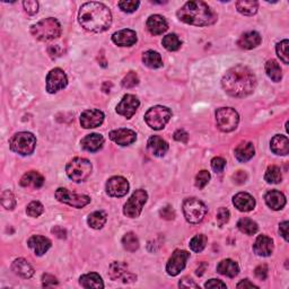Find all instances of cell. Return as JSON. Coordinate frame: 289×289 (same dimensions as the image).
I'll list each match as a JSON object with an SVG mask.
<instances>
[{"instance_id":"2e32d148","label":"cell","mask_w":289,"mask_h":289,"mask_svg":"<svg viewBox=\"0 0 289 289\" xmlns=\"http://www.w3.org/2000/svg\"><path fill=\"white\" fill-rule=\"evenodd\" d=\"M104 121V113L100 110H85L80 114V124L85 129H92L100 126Z\"/></svg>"},{"instance_id":"c3c4849f","label":"cell","mask_w":289,"mask_h":289,"mask_svg":"<svg viewBox=\"0 0 289 289\" xmlns=\"http://www.w3.org/2000/svg\"><path fill=\"white\" fill-rule=\"evenodd\" d=\"M210 180V173L208 171H200L196 176V185L199 189H204Z\"/></svg>"},{"instance_id":"83f0119b","label":"cell","mask_w":289,"mask_h":289,"mask_svg":"<svg viewBox=\"0 0 289 289\" xmlns=\"http://www.w3.org/2000/svg\"><path fill=\"white\" fill-rule=\"evenodd\" d=\"M19 183H21V185L24 187L40 189V187L44 184V177L37 171H29L23 175Z\"/></svg>"},{"instance_id":"5bb4252c","label":"cell","mask_w":289,"mask_h":289,"mask_svg":"<svg viewBox=\"0 0 289 289\" xmlns=\"http://www.w3.org/2000/svg\"><path fill=\"white\" fill-rule=\"evenodd\" d=\"M140 105V102L137 96L133 94L124 95L121 102L116 105V113L124 116L126 119H131L137 112Z\"/></svg>"},{"instance_id":"d590c367","label":"cell","mask_w":289,"mask_h":289,"mask_svg":"<svg viewBox=\"0 0 289 289\" xmlns=\"http://www.w3.org/2000/svg\"><path fill=\"white\" fill-rule=\"evenodd\" d=\"M259 4L254 0H240L236 3L237 11L246 16H253L258 12Z\"/></svg>"},{"instance_id":"f546056e","label":"cell","mask_w":289,"mask_h":289,"mask_svg":"<svg viewBox=\"0 0 289 289\" xmlns=\"http://www.w3.org/2000/svg\"><path fill=\"white\" fill-rule=\"evenodd\" d=\"M270 148L276 155L285 156L289 153V140L286 136L277 135L271 139Z\"/></svg>"},{"instance_id":"836d02e7","label":"cell","mask_w":289,"mask_h":289,"mask_svg":"<svg viewBox=\"0 0 289 289\" xmlns=\"http://www.w3.org/2000/svg\"><path fill=\"white\" fill-rule=\"evenodd\" d=\"M143 61L145 66L151 69L160 68L163 66V60H162L160 54L158 52L153 51V50H149V51H146L144 53Z\"/></svg>"},{"instance_id":"30bf717a","label":"cell","mask_w":289,"mask_h":289,"mask_svg":"<svg viewBox=\"0 0 289 289\" xmlns=\"http://www.w3.org/2000/svg\"><path fill=\"white\" fill-rule=\"evenodd\" d=\"M148 199V195L145 190H136L133 196L129 198V200L125 202L123 208V214L129 218H137L139 217L143 207Z\"/></svg>"},{"instance_id":"91938a15","label":"cell","mask_w":289,"mask_h":289,"mask_svg":"<svg viewBox=\"0 0 289 289\" xmlns=\"http://www.w3.org/2000/svg\"><path fill=\"white\" fill-rule=\"evenodd\" d=\"M179 286L181 288H199V285H197V283L192 280L191 278H187V277L180 280Z\"/></svg>"},{"instance_id":"9c48e42d","label":"cell","mask_w":289,"mask_h":289,"mask_svg":"<svg viewBox=\"0 0 289 289\" xmlns=\"http://www.w3.org/2000/svg\"><path fill=\"white\" fill-rule=\"evenodd\" d=\"M216 122L218 129L222 133H231L235 130L240 122V116L234 109L221 108L216 112Z\"/></svg>"},{"instance_id":"74e56055","label":"cell","mask_w":289,"mask_h":289,"mask_svg":"<svg viewBox=\"0 0 289 289\" xmlns=\"http://www.w3.org/2000/svg\"><path fill=\"white\" fill-rule=\"evenodd\" d=\"M106 214L104 211H94L87 218V224L94 230H101L106 222Z\"/></svg>"},{"instance_id":"7bdbcfd3","label":"cell","mask_w":289,"mask_h":289,"mask_svg":"<svg viewBox=\"0 0 289 289\" xmlns=\"http://www.w3.org/2000/svg\"><path fill=\"white\" fill-rule=\"evenodd\" d=\"M2 204L5 209L7 210H13L14 208L16 207V199H15V197L11 190L4 191V194L2 196Z\"/></svg>"},{"instance_id":"cb8c5ba5","label":"cell","mask_w":289,"mask_h":289,"mask_svg":"<svg viewBox=\"0 0 289 289\" xmlns=\"http://www.w3.org/2000/svg\"><path fill=\"white\" fill-rule=\"evenodd\" d=\"M147 28H148L150 34L160 35L167 31L169 24H167L166 19L163 16H160V15H151L147 19Z\"/></svg>"},{"instance_id":"ac0fdd59","label":"cell","mask_w":289,"mask_h":289,"mask_svg":"<svg viewBox=\"0 0 289 289\" xmlns=\"http://www.w3.org/2000/svg\"><path fill=\"white\" fill-rule=\"evenodd\" d=\"M110 139L120 146H129L135 143L137 135L130 129H116L110 133Z\"/></svg>"},{"instance_id":"d6986e66","label":"cell","mask_w":289,"mask_h":289,"mask_svg":"<svg viewBox=\"0 0 289 289\" xmlns=\"http://www.w3.org/2000/svg\"><path fill=\"white\" fill-rule=\"evenodd\" d=\"M253 251L259 256H269L273 252V241L267 235H259L254 244Z\"/></svg>"},{"instance_id":"db71d44e","label":"cell","mask_w":289,"mask_h":289,"mask_svg":"<svg viewBox=\"0 0 289 289\" xmlns=\"http://www.w3.org/2000/svg\"><path fill=\"white\" fill-rule=\"evenodd\" d=\"M58 285V280L57 278L52 275H49V273H45L42 277V286L43 287H53Z\"/></svg>"},{"instance_id":"8d00e7d4","label":"cell","mask_w":289,"mask_h":289,"mask_svg":"<svg viewBox=\"0 0 289 289\" xmlns=\"http://www.w3.org/2000/svg\"><path fill=\"white\" fill-rule=\"evenodd\" d=\"M237 227L242 233H244L246 235H254L259 230V226L256 222L251 219V218H242V219L238 220Z\"/></svg>"},{"instance_id":"ffe728a7","label":"cell","mask_w":289,"mask_h":289,"mask_svg":"<svg viewBox=\"0 0 289 289\" xmlns=\"http://www.w3.org/2000/svg\"><path fill=\"white\" fill-rule=\"evenodd\" d=\"M27 244L29 248H32L35 254L41 256L44 253H47L49 251V248L51 247L52 243L49 238L41 236V235H33L32 237H29V240L27 241Z\"/></svg>"},{"instance_id":"b9f144b4","label":"cell","mask_w":289,"mask_h":289,"mask_svg":"<svg viewBox=\"0 0 289 289\" xmlns=\"http://www.w3.org/2000/svg\"><path fill=\"white\" fill-rule=\"evenodd\" d=\"M208 238L204 234L196 235L192 240L190 241V248L196 253H199L201 251H204V248L207 245Z\"/></svg>"},{"instance_id":"e0dca14e","label":"cell","mask_w":289,"mask_h":289,"mask_svg":"<svg viewBox=\"0 0 289 289\" xmlns=\"http://www.w3.org/2000/svg\"><path fill=\"white\" fill-rule=\"evenodd\" d=\"M109 275L112 280L122 279L123 282H131L137 279V277L128 270V266L123 262H113L111 263L109 269Z\"/></svg>"},{"instance_id":"7a4b0ae2","label":"cell","mask_w":289,"mask_h":289,"mask_svg":"<svg viewBox=\"0 0 289 289\" xmlns=\"http://www.w3.org/2000/svg\"><path fill=\"white\" fill-rule=\"evenodd\" d=\"M78 22L86 31L102 33L112 24V14L102 3H86L79 11Z\"/></svg>"},{"instance_id":"ee69618b","label":"cell","mask_w":289,"mask_h":289,"mask_svg":"<svg viewBox=\"0 0 289 289\" xmlns=\"http://www.w3.org/2000/svg\"><path fill=\"white\" fill-rule=\"evenodd\" d=\"M288 40H283V41L281 42H279L277 44V47H276V50H277V54H278V57L280 58L281 61L285 63V65H288L289 63V59H288Z\"/></svg>"},{"instance_id":"1f68e13d","label":"cell","mask_w":289,"mask_h":289,"mask_svg":"<svg viewBox=\"0 0 289 289\" xmlns=\"http://www.w3.org/2000/svg\"><path fill=\"white\" fill-rule=\"evenodd\" d=\"M255 154L254 146L252 143H242L236 147L235 149V157L238 162L241 163H245V162L250 160Z\"/></svg>"},{"instance_id":"680465c9","label":"cell","mask_w":289,"mask_h":289,"mask_svg":"<svg viewBox=\"0 0 289 289\" xmlns=\"http://www.w3.org/2000/svg\"><path fill=\"white\" fill-rule=\"evenodd\" d=\"M174 139L176 141H181V143H187V139H189V135H187V133L185 130L183 129H180V130H177L174 133Z\"/></svg>"},{"instance_id":"4dcf8cb0","label":"cell","mask_w":289,"mask_h":289,"mask_svg":"<svg viewBox=\"0 0 289 289\" xmlns=\"http://www.w3.org/2000/svg\"><path fill=\"white\" fill-rule=\"evenodd\" d=\"M217 271L222 276L234 278L240 273V267L235 261L231 260V259H226V260H222L218 263Z\"/></svg>"},{"instance_id":"f1b7e54d","label":"cell","mask_w":289,"mask_h":289,"mask_svg":"<svg viewBox=\"0 0 289 289\" xmlns=\"http://www.w3.org/2000/svg\"><path fill=\"white\" fill-rule=\"evenodd\" d=\"M12 269L17 276L22 277L24 279H28L34 275L33 267L29 265V263L25 260V259H22V258L16 259V260L13 262Z\"/></svg>"},{"instance_id":"4fadbf2b","label":"cell","mask_w":289,"mask_h":289,"mask_svg":"<svg viewBox=\"0 0 289 289\" xmlns=\"http://www.w3.org/2000/svg\"><path fill=\"white\" fill-rule=\"evenodd\" d=\"M68 85L67 75L62 69L54 68L47 76V90L50 94H54L63 89Z\"/></svg>"},{"instance_id":"bcb514c9","label":"cell","mask_w":289,"mask_h":289,"mask_svg":"<svg viewBox=\"0 0 289 289\" xmlns=\"http://www.w3.org/2000/svg\"><path fill=\"white\" fill-rule=\"evenodd\" d=\"M122 86L124 88H134L137 85L139 84V78L138 75L135 72H130L129 74H126L125 77L122 79Z\"/></svg>"},{"instance_id":"f5cc1de1","label":"cell","mask_w":289,"mask_h":289,"mask_svg":"<svg viewBox=\"0 0 289 289\" xmlns=\"http://www.w3.org/2000/svg\"><path fill=\"white\" fill-rule=\"evenodd\" d=\"M159 215L162 218H163V219L173 220L175 218V211L171 206H166L164 208H162L159 211Z\"/></svg>"},{"instance_id":"7dc6e473","label":"cell","mask_w":289,"mask_h":289,"mask_svg":"<svg viewBox=\"0 0 289 289\" xmlns=\"http://www.w3.org/2000/svg\"><path fill=\"white\" fill-rule=\"evenodd\" d=\"M140 3L135 2V0H123L119 3V7L124 13H134L138 9Z\"/></svg>"},{"instance_id":"44dd1931","label":"cell","mask_w":289,"mask_h":289,"mask_svg":"<svg viewBox=\"0 0 289 289\" xmlns=\"http://www.w3.org/2000/svg\"><path fill=\"white\" fill-rule=\"evenodd\" d=\"M233 204L240 211L248 212L254 209L255 199L246 192H240L233 198Z\"/></svg>"},{"instance_id":"d4e9b609","label":"cell","mask_w":289,"mask_h":289,"mask_svg":"<svg viewBox=\"0 0 289 289\" xmlns=\"http://www.w3.org/2000/svg\"><path fill=\"white\" fill-rule=\"evenodd\" d=\"M147 148L154 156L163 157L169 150V144L163 138H160L159 136H153L148 139Z\"/></svg>"},{"instance_id":"8fae6325","label":"cell","mask_w":289,"mask_h":289,"mask_svg":"<svg viewBox=\"0 0 289 289\" xmlns=\"http://www.w3.org/2000/svg\"><path fill=\"white\" fill-rule=\"evenodd\" d=\"M55 198H57L58 201L62 202V204L74 208H78V209L87 206L90 202V198L88 196L72 194V192L65 189V187H59V189L55 191Z\"/></svg>"},{"instance_id":"f6af8a7d","label":"cell","mask_w":289,"mask_h":289,"mask_svg":"<svg viewBox=\"0 0 289 289\" xmlns=\"http://www.w3.org/2000/svg\"><path fill=\"white\" fill-rule=\"evenodd\" d=\"M43 211H44V207L41 202H39V201H32L26 208V214L29 217H33V218L41 216L43 214Z\"/></svg>"},{"instance_id":"3957f363","label":"cell","mask_w":289,"mask_h":289,"mask_svg":"<svg viewBox=\"0 0 289 289\" xmlns=\"http://www.w3.org/2000/svg\"><path fill=\"white\" fill-rule=\"evenodd\" d=\"M176 15L181 22L195 26H210L217 22V14L204 2H187Z\"/></svg>"},{"instance_id":"e575fe53","label":"cell","mask_w":289,"mask_h":289,"mask_svg":"<svg viewBox=\"0 0 289 289\" xmlns=\"http://www.w3.org/2000/svg\"><path fill=\"white\" fill-rule=\"evenodd\" d=\"M266 73L269 76V78L273 80L275 83L280 82L282 78V70L280 66L276 61V60H268L266 63Z\"/></svg>"},{"instance_id":"9f6ffc18","label":"cell","mask_w":289,"mask_h":289,"mask_svg":"<svg viewBox=\"0 0 289 289\" xmlns=\"http://www.w3.org/2000/svg\"><path fill=\"white\" fill-rule=\"evenodd\" d=\"M206 288H211V289H215V288H226V283L222 282L219 279H210V280H208L205 285Z\"/></svg>"},{"instance_id":"681fc988","label":"cell","mask_w":289,"mask_h":289,"mask_svg":"<svg viewBox=\"0 0 289 289\" xmlns=\"http://www.w3.org/2000/svg\"><path fill=\"white\" fill-rule=\"evenodd\" d=\"M226 167V160L222 157H215L211 159V169L214 170L216 173H221Z\"/></svg>"},{"instance_id":"7c38bea8","label":"cell","mask_w":289,"mask_h":289,"mask_svg":"<svg viewBox=\"0 0 289 289\" xmlns=\"http://www.w3.org/2000/svg\"><path fill=\"white\" fill-rule=\"evenodd\" d=\"M190 258V253L184 250H175L173 254L170 258L166 265V272L170 276L175 277L183 270L186 266L187 259Z\"/></svg>"},{"instance_id":"ab89813d","label":"cell","mask_w":289,"mask_h":289,"mask_svg":"<svg viewBox=\"0 0 289 289\" xmlns=\"http://www.w3.org/2000/svg\"><path fill=\"white\" fill-rule=\"evenodd\" d=\"M122 245L126 251L136 252L139 248V240L135 233L129 232L122 238Z\"/></svg>"},{"instance_id":"5b68a950","label":"cell","mask_w":289,"mask_h":289,"mask_svg":"<svg viewBox=\"0 0 289 289\" xmlns=\"http://www.w3.org/2000/svg\"><path fill=\"white\" fill-rule=\"evenodd\" d=\"M37 146V138L31 133H18L15 134L9 140V147L12 151L22 156H28L33 154Z\"/></svg>"},{"instance_id":"277c9868","label":"cell","mask_w":289,"mask_h":289,"mask_svg":"<svg viewBox=\"0 0 289 289\" xmlns=\"http://www.w3.org/2000/svg\"><path fill=\"white\" fill-rule=\"evenodd\" d=\"M31 34L39 41H50L60 37L61 25L55 18H45L33 25L31 27Z\"/></svg>"},{"instance_id":"11a10c76","label":"cell","mask_w":289,"mask_h":289,"mask_svg":"<svg viewBox=\"0 0 289 289\" xmlns=\"http://www.w3.org/2000/svg\"><path fill=\"white\" fill-rule=\"evenodd\" d=\"M254 273L256 278L260 279V280H266L268 277V267L266 265H261L255 268Z\"/></svg>"},{"instance_id":"6f0895ef","label":"cell","mask_w":289,"mask_h":289,"mask_svg":"<svg viewBox=\"0 0 289 289\" xmlns=\"http://www.w3.org/2000/svg\"><path fill=\"white\" fill-rule=\"evenodd\" d=\"M246 179H247V175L244 171H237L236 173L233 175V180H234V182L236 184H243V183H245L246 182Z\"/></svg>"},{"instance_id":"60d3db41","label":"cell","mask_w":289,"mask_h":289,"mask_svg":"<svg viewBox=\"0 0 289 289\" xmlns=\"http://www.w3.org/2000/svg\"><path fill=\"white\" fill-rule=\"evenodd\" d=\"M163 47L169 51H177L181 48L182 42L176 34H169L163 38Z\"/></svg>"},{"instance_id":"f35d334b","label":"cell","mask_w":289,"mask_h":289,"mask_svg":"<svg viewBox=\"0 0 289 289\" xmlns=\"http://www.w3.org/2000/svg\"><path fill=\"white\" fill-rule=\"evenodd\" d=\"M265 180L270 184L280 183L281 180H282V174H281L280 167H278L276 165L269 166L266 171Z\"/></svg>"},{"instance_id":"f907efd6","label":"cell","mask_w":289,"mask_h":289,"mask_svg":"<svg viewBox=\"0 0 289 289\" xmlns=\"http://www.w3.org/2000/svg\"><path fill=\"white\" fill-rule=\"evenodd\" d=\"M23 6L25 12L28 15H35L39 12V3L35 0H27V2L23 3Z\"/></svg>"},{"instance_id":"9a60e30c","label":"cell","mask_w":289,"mask_h":289,"mask_svg":"<svg viewBox=\"0 0 289 289\" xmlns=\"http://www.w3.org/2000/svg\"><path fill=\"white\" fill-rule=\"evenodd\" d=\"M129 192V182L122 176H113L106 182V194L110 197L120 198Z\"/></svg>"},{"instance_id":"603a6c76","label":"cell","mask_w":289,"mask_h":289,"mask_svg":"<svg viewBox=\"0 0 289 289\" xmlns=\"http://www.w3.org/2000/svg\"><path fill=\"white\" fill-rule=\"evenodd\" d=\"M82 148L89 153H95L102 148L104 145V137L100 134H90L80 141Z\"/></svg>"},{"instance_id":"4316f807","label":"cell","mask_w":289,"mask_h":289,"mask_svg":"<svg viewBox=\"0 0 289 289\" xmlns=\"http://www.w3.org/2000/svg\"><path fill=\"white\" fill-rule=\"evenodd\" d=\"M266 204L269 208H271L272 210H281L286 205V197L283 196L282 192L277 190L269 191L265 197Z\"/></svg>"},{"instance_id":"7402d4cb","label":"cell","mask_w":289,"mask_h":289,"mask_svg":"<svg viewBox=\"0 0 289 289\" xmlns=\"http://www.w3.org/2000/svg\"><path fill=\"white\" fill-rule=\"evenodd\" d=\"M112 41L119 47H131L137 42V34L133 29H121L112 35Z\"/></svg>"},{"instance_id":"6da1fadb","label":"cell","mask_w":289,"mask_h":289,"mask_svg":"<svg viewBox=\"0 0 289 289\" xmlns=\"http://www.w3.org/2000/svg\"><path fill=\"white\" fill-rule=\"evenodd\" d=\"M225 92L233 98H245L256 87V77L250 68L238 65L231 68L221 79Z\"/></svg>"},{"instance_id":"816d5d0a","label":"cell","mask_w":289,"mask_h":289,"mask_svg":"<svg viewBox=\"0 0 289 289\" xmlns=\"http://www.w3.org/2000/svg\"><path fill=\"white\" fill-rule=\"evenodd\" d=\"M230 217H231L230 210L226 209V208H220V209L218 210V212H217V221H218V224H219L220 226L225 225L226 222L230 220Z\"/></svg>"},{"instance_id":"52a82bcc","label":"cell","mask_w":289,"mask_h":289,"mask_svg":"<svg viewBox=\"0 0 289 289\" xmlns=\"http://www.w3.org/2000/svg\"><path fill=\"white\" fill-rule=\"evenodd\" d=\"M172 118V111L166 106L156 105L150 108L145 114L146 123L154 130H162Z\"/></svg>"},{"instance_id":"8992f818","label":"cell","mask_w":289,"mask_h":289,"mask_svg":"<svg viewBox=\"0 0 289 289\" xmlns=\"http://www.w3.org/2000/svg\"><path fill=\"white\" fill-rule=\"evenodd\" d=\"M66 172L70 180L74 182H83L92 173V163L88 159L82 158V157H76L73 160H70L67 167H66Z\"/></svg>"},{"instance_id":"94428289","label":"cell","mask_w":289,"mask_h":289,"mask_svg":"<svg viewBox=\"0 0 289 289\" xmlns=\"http://www.w3.org/2000/svg\"><path fill=\"white\" fill-rule=\"evenodd\" d=\"M288 225H289L288 221H283L279 225V233H280V235L285 238L286 242L288 241Z\"/></svg>"},{"instance_id":"d6a6232c","label":"cell","mask_w":289,"mask_h":289,"mask_svg":"<svg viewBox=\"0 0 289 289\" xmlns=\"http://www.w3.org/2000/svg\"><path fill=\"white\" fill-rule=\"evenodd\" d=\"M79 283L80 286L84 288H104V283L102 278L99 275V273H87V275H84L80 277L79 279Z\"/></svg>"},{"instance_id":"6125c7cd","label":"cell","mask_w":289,"mask_h":289,"mask_svg":"<svg viewBox=\"0 0 289 289\" xmlns=\"http://www.w3.org/2000/svg\"><path fill=\"white\" fill-rule=\"evenodd\" d=\"M52 233L59 238H66V237H67V232H66V230H63V228L60 227V226L53 227L52 228Z\"/></svg>"},{"instance_id":"484cf974","label":"cell","mask_w":289,"mask_h":289,"mask_svg":"<svg viewBox=\"0 0 289 289\" xmlns=\"http://www.w3.org/2000/svg\"><path fill=\"white\" fill-rule=\"evenodd\" d=\"M262 42V38L261 35L259 34L258 32L251 31V32H246L242 35V37L238 39L237 41V45L241 49L244 50H252L260 45V43Z\"/></svg>"},{"instance_id":"ba28073f","label":"cell","mask_w":289,"mask_h":289,"mask_svg":"<svg viewBox=\"0 0 289 289\" xmlns=\"http://www.w3.org/2000/svg\"><path fill=\"white\" fill-rule=\"evenodd\" d=\"M183 214L187 222L190 224H199L207 214V207L204 202L196 198H189L183 202Z\"/></svg>"},{"instance_id":"be15d7a7","label":"cell","mask_w":289,"mask_h":289,"mask_svg":"<svg viewBox=\"0 0 289 289\" xmlns=\"http://www.w3.org/2000/svg\"><path fill=\"white\" fill-rule=\"evenodd\" d=\"M236 287L237 288H259L256 285H254V283L248 280V279H244V280L238 282Z\"/></svg>"}]
</instances>
